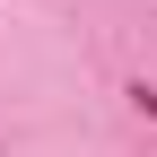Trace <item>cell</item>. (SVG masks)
<instances>
[{
    "label": "cell",
    "instance_id": "6da1fadb",
    "mask_svg": "<svg viewBox=\"0 0 157 157\" xmlns=\"http://www.w3.org/2000/svg\"><path fill=\"white\" fill-rule=\"evenodd\" d=\"M140 113H148V122H157V87H140Z\"/></svg>",
    "mask_w": 157,
    "mask_h": 157
}]
</instances>
